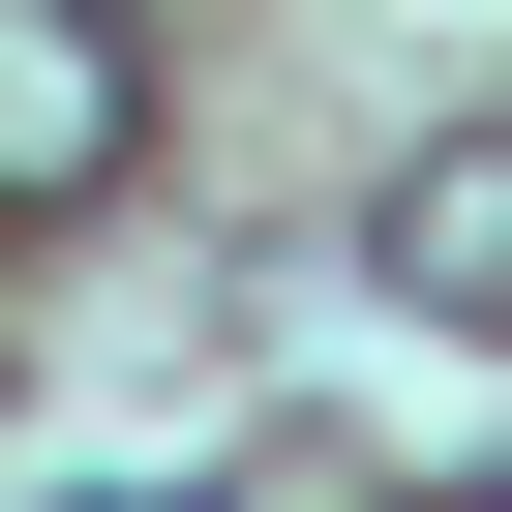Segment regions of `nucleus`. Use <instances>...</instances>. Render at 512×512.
Returning <instances> with one entry per match:
<instances>
[{"label": "nucleus", "instance_id": "f257e3e1", "mask_svg": "<svg viewBox=\"0 0 512 512\" xmlns=\"http://www.w3.org/2000/svg\"><path fill=\"white\" fill-rule=\"evenodd\" d=\"M151 151V61H121V0H0V211H91Z\"/></svg>", "mask_w": 512, "mask_h": 512}, {"label": "nucleus", "instance_id": "f03ea898", "mask_svg": "<svg viewBox=\"0 0 512 512\" xmlns=\"http://www.w3.org/2000/svg\"><path fill=\"white\" fill-rule=\"evenodd\" d=\"M362 272H392L422 332H512V121H452V151H392V211H362Z\"/></svg>", "mask_w": 512, "mask_h": 512}]
</instances>
